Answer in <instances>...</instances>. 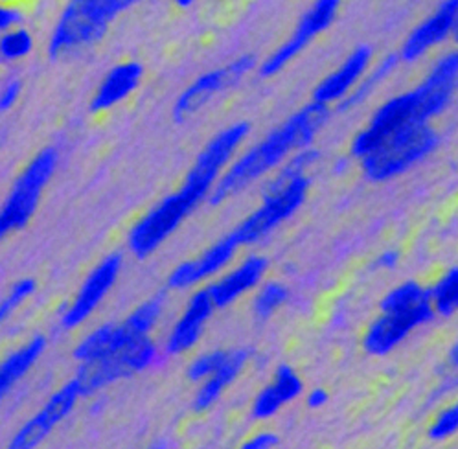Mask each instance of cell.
<instances>
[{
	"mask_svg": "<svg viewBox=\"0 0 458 449\" xmlns=\"http://www.w3.org/2000/svg\"><path fill=\"white\" fill-rule=\"evenodd\" d=\"M458 435V400L446 403L427 428V438L435 444H442Z\"/></svg>",
	"mask_w": 458,
	"mask_h": 449,
	"instance_id": "28",
	"label": "cell"
},
{
	"mask_svg": "<svg viewBox=\"0 0 458 449\" xmlns=\"http://www.w3.org/2000/svg\"><path fill=\"white\" fill-rule=\"evenodd\" d=\"M57 166V152L54 147H45L37 157L29 162L15 181L4 206L0 208V242L12 232L28 225L36 214L45 187Z\"/></svg>",
	"mask_w": 458,
	"mask_h": 449,
	"instance_id": "6",
	"label": "cell"
},
{
	"mask_svg": "<svg viewBox=\"0 0 458 449\" xmlns=\"http://www.w3.org/2000/svg\"><path fill=\"white\" fill-rule=\"evenodd\" d=\"M433 319L420 313L404 312H379L378 317L366 328L361 345L371 355L383 357L392 353L418 328L431 322Z\"/></svg>",
	"mask_w": 458,
	"mask_h": 449,
	"instance_id": "14",
	"label": "cell"
},
{
	"mask_svg": "<svg viewBox=\"0 0 458 449\" xmlns=\"http://www.w3.org/2000/svg\"><path fill=\"white\" fill-rule=\"evenodd\" d=\"M279 444H280V437L277 433L263 429L251 435L246 442H243V449H272Z\"/></svg>",
	"mask_w": 458,
	"mask_h": 449,
	"instance_id": "32",
	"label": "cell"
},
{
	"mask_svg": "<svg viewBox=\"0 0 458 449\" xmlns=\"http://www.w3.org/2000/svg\"><path fill=\"white\" fill-rule=\"evenodd\" d=\"M421 122H429V120L425 118L418 88L394 96L379 105L372 114L371 122L352 138L350 155L359 161L372 154L381 142H385L396 131Z\"/></svg>",
	"mask_w": 458,
	"mask_h": 449,
	"instance_id": "8",
	"label": "cell"
},
{
	"mask_svg": "<svg viewBox=\"0 0 458 449\" xmlns=\"http://www.w3.org/2000/svg\"><path fill=\"white\" fill-rule=\"evenodd\" d=\"M372 55L374 50L369 45H359L355 50H352L350 55L343 62V65L335 69L331 74H328L315 87L312 102H317L326 107L333 104H341L354 91L355 85L366 74V71L371 69Z\"/></svg>",
	"mask_w": 458,
	"mask_h": 449,
	"instance_id": "18",
	"label": "cell"
},
{
	"mask_svg": "<svg viewBox=\"0 0 458 449\" xmlns=\"http://www.w3.org/2000/svg\"><path fill=\"white\" fill-rule=\"evenodd\" d=\"M400 260H402V256L398 251L387 249L374 258V267L379 269V271H394V269L400 265Z\"/></svg>",
	"mask_w": 458,
	"mask_h": 449,
	"instance_id": "33",
	"label": "cell"
},
{
	"mask_svg": "<svg viewBox=\"0 0 458 449\" xmlns=\"http://www.w3.org/2000/svg\"><path fill=\"white\" fill-rule=\"evenodd\" d=\"M329 116V107L312 102L293 112L282 126L272 129L265 138L236 155L213 187L208 203L221 204L241 194L271 171L279 170L298 149L312 146Z\"/></svg>",
	"mask_w": 458,
	"mask_h": 449,
	"instance_id": "1",
	"label": "cell"
},
{
	"mask_svg": "<svg viewBox=\"0 0 458 449\" xmlns=\"http://www.w3.org/2000/svg\"><path fill=\"white\" fill-rule=\"evenodd\" d=\"M227 353H229V350L218 348V350H212V352H206V353H201L199 357H196L187 370L188 379L194 383H201L204 378H208L210 374H213L221 367Z\"/></svg>",
	"mask_w": 458,
	"mask_h": 449,
	"instance_id": "30",
	"label": "cell"
},
{
	"mask_svg": "<svg viewBox=\"0 0 458 449\" xmlns=\"http://www.w3.org/2000/svg\"><path fill=\"white\" fill-rule=\"evenodd\" d=\"M328 402H329V395H328L326 388H322V387H315V388H312L308 395H305V405H308L313 411L322 409Z\"/></svg>",
	"mask_w": 458,
	"mask_h": 449,
	"instance_id": "35",
	"label": "cell"
},
{
	"mask_svg": "<svg viewBox=\"0 0 458 449\" xmlns=\"http://www.w3.org/2000/svg\"><path fill=\"white\" fill-rule=\"evenodd\" d=\"M45 348L46 339L43 336H36L32 341L26 343L22 348H19L15 353H12L0 363V400H3L12 391V387L37 363V359L43 355Z\"/></svg>",
	"mask_w": 458,
	"mask_h": 449,
	"instance_id": "23",
	"label": "cell"
},
{
	"mask_svg": "<svg viewBox=\"0 0 458 449\" xmlns=\"http://www.w3.org/2000/svg\"><path fill=\"white\" fill-rule=\"evenodd\" d=\"M269 271V260L262 254H249L243 258L236 267L225 271L216 282L208 287L210 296L216 310H225L232 306L239 298L256 291L258 286L265 280Z\"/></svg>",
	"mask_w": 458,
	"mask_h": 449,
	"instance_id": "16",
	"label": "cell"
},
{
	"mask_svg": "<svg viewBox=\"0 0 458 449\" xmlns=\"http://www.w3.org/2000/svg\"><path fill=\"white\" fill-rule=\"evenodd\" d=\"M36 287L37 284L34 279H22L12 287L10 295L0 303V324H3L10 317V313L17 310L28 296H32L36 293Z\"/></svg>",
	"mask_w": 458,
	"mask_h": 449,
	"instance_id": "31",
	"label": "cell"
},
{
	"mask_svg": "<svg viewBox=\"0 0 458 449\" xmlns=\"http://www.w3.org/2000/svg\"><path fill=\"white\" fill-rule=\"evenodd\" d=\"M398 65H400L398 54H388L383 59H379V62L372 69L366 71V74L355 85L354 91L339 104V109L352 111V109L359 107L361 104H364L378 91V87L394 74V71L398 69Z\"/></svg>",
	"mask_w": 458,
	"mask_h": 449,
	"instance_id": "24",
	"label": "cell"
},
{
	"mask_svg": "<svg viewBox=\"0 0 458 449\" xmlns=\"http://www.w3.org/2000/svg\"><path fill=\"white\" fill-rule=\"evenodd\" d=\"M19 95H21V81L13 79V81H10V83L4 87L3 95H0V111L12 109V107L15 105V102H17Z\"/></svg>",
	"mask_w": 458,
	"mask_h": 449,
	"instance_id": "34",
	"label": "cell"
},
{
	"mask_svg": "<svg viewBox=\"0 0 458 449\" xmlns=\"http://www.w3.org/2000/svg\"><path fill=\"white\" fill-rule=\"evenodd\" d=\"M159 355L157 343L149 336H140L124 345L121 348H116L98 359H90V362H83L76 381L79 387L81 398L98 393L100 388L118 381L131 378L147 367L155 363Z\"/></svg>",
	"mask_w": 458,
	"mask_h": 449,
	"instance_id": "5",
	"label": "cell"
},
{
	"mask_svg": "<svg viewBox=\"0 0 458 449\" xmlns=\"http://www.w3.org/2000/svg\"><path fill=\"white\" fill-rule=\"evenodd\" d=\"M137 3L140 0H71L55 26L50 55L59 57L65 52L96 43L114 17Z\"/></svg>",
	"mask_w": 458,
	"mask_h": 449,
	"instance_id": "4",
	"label": "cell"
},
{
	"mask_svg": "<svg viewBox=\"0 0 458 449\" xmlns=\"http://www.w3.org/2000/svg\"><path fill=\"white\" fill-rule=\"evenodd\" d=\"M458 87V48L444 54L416 87L421 96L425 118L431 120L438 116L451 102Z\"/></svg>",
	"mask_w": 458,
	"mask_h": 449,
	"instance_id": "20",
	"label": "cell"
},
{
	"mask_svg": "<svg viewBox=\"0 0 458 449\" xmlns=\"http://www.w3.org/2000/svg\"><path fill=\"white\" fill-rule=\"evenodd\" d=\"M442 372H458V341H454L444 359V370Z\"/></svg>",
	"mask_w": 458,
	"mask_h": 449,
	"instance_id": "36",
	"label": "cell"
},
{
	"mask_svg": "<svg viewBox=\"0 0 458 449\" xmlns=\"http://www.w3.org/2000/svg\"><path fill=\"white\" fill-rule=\"evenodd\" d=\"M19 21H21V17H19V13L15 10L0 8V29H10Z\"/></svg>",
	"mask_w": 458,
	"mask_h": 449,
	"instance_id": "37",
	"label": "cell"
},
{
	"mask_svg": "<svg viewBox=\"0 0 458 449\" xmlns=\"http://www.w3.org/2000/svg\"><path fill=\"white\" fill-rule=\"evenodd\" d=\"M304 395V381L300 374L287 363L274 369L271 381L262 387L253 400L251 414L254 420L265 422L277 416L286 405Z\"/></svg>",
	"mask_w": 458,
	"mask_h": 449,
	"instance_id": "19",
	"label": "cell"
},
{
	"mask_svg": "<svg viewBox=\"0 0 458 449\" xmlns=\"http://www.w3.org/2000/svg\"><path fill=\"white\" fill-rule=\"evenodd\" d=\"M435 315L453 317L458 313V267H451L429 287Z\"/></svg>",
	"mask_w": 458,
	"mask_h": 449,
	"instance_id": "26",
	"label": "cell"
},
{
	"mask_svg": "<svg viewBox=\"0 0 458 449\" xmlns=\"http://www.w3.org/2000/svg\"><path fill=\"white\" fill-rule=\"evenodd\" d=\"M291 291L286 284L269 280L262 282L256 289L253 301V313L258 320H269L272 315H277L289 301Z\"/></svg>",
	"mask_w": 458,
	"mask_h": 449,
	"instance_id": "25",
	"label": "cell"
},
{
	"mask_svg": "<svg viewBox=\"0 0 458 449\" xmlns=\"http://www.w3.org/2000/svg\"><path fill=\"white\" fill-rule=\"evenodd\" d=\"M453 39H454L456 45H458V17H456V24H454V29H453Z\"/></svg>",
	"mask_w": 458,
	"mask_h": 449,
	"instance_id": "40",
	"label": "cell"
},
{
	"mask_svg": "<svg viewBox=\"0 0 458 449\" xmlns=\"http://www.w3.org/2000/svg\"><path fill=\"white\" fill-rule=\"evenodd\" d=\"M210 197V190L194 179H185L180 190L164 197L131 229L129 249L137 258H147L182 225L196 208Z\"/></svg>",
	"mask_w": 458,
	"mask_h": 449,
	"instance_id": "3",
	"label": "cell"
},
{
	"mask_svg": "<svg viewBox=\"0 0 458 449\" xmlns=\"http://www.w3.org/2000/svg\"><path fill=\"white\" fill-rule=\"evenodd\" d=\"M251 355L253 352L249 348L229 350L221 367L199 383L197 395L194 398L196 412H206L220 402L227 388L246 370L251 362Z\"/></svg>",
	"mask_w": 458,
	"mask_h": 449,
	"instance_id": "21",
	"label": "cell"
},
{
	"mask_svg": "<svg viewBox=\"0 0 458 449\" xmlns=\"http://www.w3.org/2000/svg\"><path fill=\"white\" fill-rule=\"evenodd\" d=\"M310 187L312 179L308 175H300L277 190L263 192L262 203L256 211H253L232 230L239 245H254L267 237L274 229L286 223L304 204L305 197L310 194Z\"/></svg>",
	"mask_w": 458,
	"mask_h": 449,
	"instance_id": "7",
	"label": "cell"
},
{
	"mask_svg": "<svg viewBox=\"0 0 458 449\" xmlns=\"http://www.w3.org/2000/svg\"><path fill=\"white\" fill-rule=\"evenodd\" d=\"M142 76H144V67L137 62L121 63V65L114 67L107 74V78L102 81L90 109H93L95 112L107 111L112 105H116L118 102L126 100L138 87Z\"/></svg>",
	"mask_w": 458,
	"mask_h": 449,
	"instance_id": "22",
	"label": "cell"
},
{
	"mask_svg": "<svg viewBox=\"0 0 458 449\" xmlns=\"http://www.w3.org/2000/svg\"><path fill=\"white\" fill-rule=\"evenodd\" d=\"M239 249L241 245L236 236L232 232L227 234L225 237L218 239L216 244L210 245L204 253H201L197 258L179 263L168 277V287L182 291L213 279L225 271L230 262L236 258Z\"/></svg>",
	"mask_w": 458,
	"mask_h": 449,
	"instance_id": "11",
	"label": "cell"
},
{
	"mask_svg": "<svg viewBox=\"0 0 458 449\" xmlns=\"http://www.w3.org/2000/svg\"><path fill=\"white\" fill-rule=\"evenodd\" d=\"M348 164H350V162H348V159H345V157H343V159H339L337 162L333 164V173H337V175H339V173H345V171L348 170Z\"/></svg>",
	"mask_w": 458,
	"mask_h": 449,
	"instance_id": "38",
	"label": "cell"
},
{
	"mask_svg": "<svg viewBox=\"0 0 458 449\" xmlns=\"http://www.w3.org/2000/svg\"><path fill=\"white\" fill-rule=\"evenodd\" d=\"M458 17V0H444V3L429 15L423 19L407 39L400 50V62L414 63L421 59L425 54H429L440 43H444L449 36H453V29Z\"/></svg>",
	"mask_w": 458,
	"mask_h": 449,
	"instance_id": "15",
	"label": "cell"
},
{
	"mask_svg": "<svg viewBox=\"0 0 458 449\" xmlns=\"http://www.w3.org/2000/svg\"><path fill=\"white\" fill-rule=\"evenodd\" d=\"M440 137L431 122L411 124L390 135L372 154L359 159L362 175L372 183H387L433 155Z\"/></svg>",
	"mask_w": 458,
	"mask_h": 449,
	"instance_id": "2",
	"label": "cell"
},
{
	"mask_svg": "<svg viewBox=\"0 0 458 449\" xmlns=\"http://www.w3.org/2000/svg\"><path fill=\"white\" fill-rule=\"evenodd\" d=\"M177 3V6H180V8H190L196 0H175Z\"/></svg>",
	"mask_w": 458,
	"mask_h": 449,
	"instance_id": "39",
	"label": "cell"
},
{
	"mask_svg": "<svg viewBox=\"0 0 458 449\" xmlns=\"http://www.w3.org/2000/svg\"><path fill=\"white\" fill-rule=\"evenodd\" d=\"M34 41L26 29H12L0 37V57L8 59V62H15L29 54L32 50Z\"/></svg>",
	"mask_w": 458,
	"mask_h": 449,
	"instance_id": "29",
	"label": "cell"
},
{
	"mask_svg": "<svg viewBox=\"0 0 458 449\" xmlns=\"http://www.w3.org/2000/svg\"><path fill=\"white\" fill-rule=\"evenodd\" d=\"M81 398L79 387L76 379H71L65 387H61L57 393L52 395V398L46 402V405L28 420L21 431L13 437L10 447L12 449H29L39 445L52 431L54 428L63 422L65 418L72 412L78 400Z\"/></svg>",
	"mask_w": 458,
	"mask_h": 449,
	"instance_id": "13",
	"label": "cell"
},
{
	"mask_svg": "<svg viewBox=\"0 0 458 449\" xmlns=\"http://www.w3.org/2000/svg\"><path fill=\"white\" fill-rule=\"evenodd\" d=\"M341 8V0H315L312 10H308L295 32L277 48L269 57H265L258 67L262 78H274L280 74L293 59H296L305 48H308L321 34L333 24Z\"/></svg>",
	"mask_w": 458,
	"mask_h": 449,
	"instance_id": "9",
	"label": "cell"
},
{
	"mask_svg": "<svg viewBox=\"0 0 458 449\" xmlns=\"http://www.w3.org/2000/svg\"><path fill=\"white\" fill-rule=\"evenodd\" d=\"M256 67V57L253 54H243L236 57L232 63L199 76L192 85L187 87V91L177 98L173 107L175 122H182V120H187L188 116L203 109L213 96L229 91L230 87L237 85Z\"/></svg>",
	"mask_w": 458,
	"mask_h": 449,
	"instance_id": "10",
	"label": "cell"
},
{
	"mask_svg": "<svg viewBox=\"0 0 458 449\" xmlns=\"http://www.w3.org/2000/svg\"><path fill=\"white\" fill-rule=\"evenodd\" d=\"M112 332H114V324H102L98 326L95 332H90L74 350V359L78 362H90V359H98L105 355L111 348L112 341Z\"/></svg>",
	"mask_w": 458,
	"mask_h": 449,
	"instance_id": "27",
	"label": "cell"
},
{
	"mask_svg": "<svg viewBox=\"0 0 458 449\" xmlns=\"http://www.w3.org/2000/svg\"><path fill=\"white\" fill-rule=\"evenodd\" d=\"M121 260L124 258H121L120 253H112L104 258V262H100L95 271L87 277L78 296L74 298L72 304L65 308V313L61 317V326L65 330H74V328L81 326L96 312L121 271Z\"/></svg>",
	"mask_w": 458,
	"mask_h": 449,
	"instance_id": "12",
	"label": "cell"
},
{
	"mask_svg": "<svg viewBox=\"0 0 458 449\" xmlns=\"http://www.w3.org/2000/svg\"><path fill=\"white\" fill-rule=\"evenodd\" d=\"M216 312L213 301L210 296L208 287H201L194 291L190 301L187 303L185 312L180 313L177 322L171 326V330L166 339V353L182 355L188 353L201 341L204 326L210 317Z\"/></svg>",
	"mask_w": 458,
	"mask_h": 449,
	"instance_id": "17",
	"label": "cell"
}]
</instances>
